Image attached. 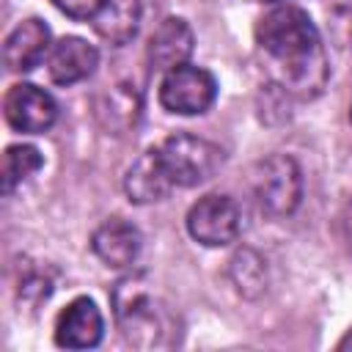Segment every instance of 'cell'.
Wrapping results in <instances>:
<instances>
[{
	"instance_id": "1",
	"label": "cell",
	"mask_w": 352,
	"mask_h": 352,
	"mask_svg": "<svg viewBox=\"0 0 352 352\" xmlns=\"http://www.w3.org/2000/svg\"><path fill=\"white\" fill-rule=\"evenodd\" d=\"M256 44L270 80L289 96L316 99L330 77L322 36L300 6H275L256 25Z\"/></svg>"
},
{
	"instance_id": "2",
	"label": "cell",
	"mask_w": 352,
	"mask_h": 352,
	"mask_svg": "<svg viewBox=\"0 0 352 352\" xmlns=\"http://www.w3.org/2000/svg\"><path fill=\"white\" fill-rule=\"evenodd\" d=\"M113 311L121 336L138 349H165L179 338L176 311L162 300L146 275H126L116 283Z\"/></svg>"
},
{
	"instance_id": "3",
	"label": "cell",
	"mask_w": 352,
	"mask_h": 352,
	"mask_svg": "<svg viewBox=\"0 0 352 352\" xmlns=\"http://www.w3.org/2000/svg\"><path fill=\"white\" fill-rule=\"evenodd\" d=\"M157 148L160 165L173 187H195L214 176L223 165V148L206 138H195L187 132L165 138Z\"/></svg>"
},
{
	"instance_id": "4",
	"label": "cell",
	"mask_w": 352,
	"mask_h": 352,
	"mask_svg": "<svg viewBox=\"0 0 352 352\" xmlns=\"http://www.w3.org/2000/svg\"><path fill=\"white\" fill-rule=\"evenodd\" d=\"M253 198L270 217H289L302 198V173L289 154H270L253 168Z\"/></svg>"
},
{
	"instance_id": "5",
	"label": "cell",
	"mask_w": 352,
	"mask_h": 352,
	"mask_svg": "<svg viewBox=\"0 0 352 352\" xmlns=\"http://www.w3.org/2000/svg\"><path fill=\"white\" fill-rule=\"evenodd\" d=\"M217 96L214 77L201 66H176L160 82V104L176 116H201Z\"/></svg>"
},
{
	"instance_id": "6",
	"label": "cell",
	"mask_w": 352,
	"mask_h": 352,
	"mask_svg": "<svg viewBox=\"0 0 352 352\" xmlns=\"http://www.w3.org/2000/svg\"><path fill=\"white\" fill-rule=\"evenodd\" d=\"M187 231L195 242L206 248L228 245L242 231V212L236 201L228 195H217V192L204 195L187 212Z\"/></svg>"
},
{
	"instance_id": "7",
	"label": "cell",
	"mask_w": 352,
	"mask_h": 352,
	"mask_svg": "<svg viewBox=\"0 0 352 352\" xmlns=\"http://www.w3.org/2000/svg\"><path fill=\"white\" fill-rule=\"evenodd\" d=\"M6 121L16 129V132H25V135H38V132H47L55 118H58V104L55 99L33 85V82H16L8 88L6 94Z\"/></svg>"
},
{
	"instance_id": "8",
	"label": "cell",
	"mask_w": 352,
	"mask_h": 352,
	"mask_svg": "<svg viewBox=\"0 0 352 352\" xmlns=\"http://www.w3.org/2000/svg\"><path fill=\"white\" fill-rule=\"evenodd\" d=\"M104 319L91 297L72 300L55 322V344L66 349H91L102 341Z\"/></svg>"
},
{
	"instance_id": "9",
	"label": "cell",
	"mask_w": 352,
	"mask_h": 352,
	"mask_svg": "<svg viewBox=\"0 0 352 352\" xmlns=\"http://www.w3.org/2000/svg\"><path fill=\"white\" fill-rule=\"evenodd\" d=\"M96 63H99L96 47L80 36H63L58 44H52L50 58H47L50 77L58 85H74V82L88 80Z\"/></svg>"
},
{
	"instance_id": "10",
	"label": "cell",
	"mask_w": 352,
	"mask_h": 352,
	"mask_svg": "<svg viewBox=\"0 0 352 352\" xmlns=\"http://www.w3.org/2000/svg\"><path fill=\"white\" fill-rule=\"evenodd\" d=\"M140 242H143L140 231L132 223H126L124 217L104 220L91 236L94 253L107 267H132L140 256Z\"/></svg>"
},
{
	"instance_id": "11",
	"label": "cell",
	"mask_w": 352,
	"mask_h": 352,
	"mask_svg": "<svg viewBox=\"0 0 352 352\" xmlns=\"http://www.w3.org/2000/svg\"><path fill=\"white\" fill-rule=\"evenodd\" d=\"M192 30L184 19L168 16L160 22V28L148 38V63L160 72H170L176 66H184L187 58L192 55Z\"/></svg>"
},
{
	"instance_id": "12",
	"label": "cell",
	"mask_w": 352,
	"mask_h": 352,
	"mask_svg": "<svg viewBox=\"0 0 352 352\" xmlns=\"http://www.w3.org/2000/svg\"><path fill=\"white\" fill-rule=\"evenodd\" d=\"M47 52H50V28L36 16L19 22L8 33L3 47V58L11 72H30L33 66L41 63Z\"/></svg>"
},
{
	"instance_id": "13",
	"label": "cell",
	"mask_w": 352,
	"mask_h": 352,
	"mask_svg": "<svg viewBox=\"0 0 352 352\" xmlns=\"http://www.w3.org/2000/svg\"><path fill=\"white\" fill-rule=\"evenodd\" d=\"M124 187H126L129 201H135V204H154V201L168 198V192L173 190V184H170V179L165 176L154 146L146 148V151L132 162V168L126 170Z\"/></svg>"
},
{
	"instance_id": "14",
	"label": "cell",
	"mask_w": 352,
	"mask_h": 352,
	"mask_svg": "<svg viewBox=\"0 0 352 352\" xmlns=\"http://www.w3.org/2000/svg\"><path fill=\"white\" fill-rule=\"evenodd\" d=\"M140 16H143L140 0H102L96 14L91 16V22H94V30L104 41L121 47L135 38V33L140 28Z\"/></svg>"
},
{
	"instance_id": "15",
	"label": "cell",
	"mask_w": 352,
	"mask_h": 352,
	"mask_svg": "<svg viewBox=\"0 0 352 352\" xmlns=\"http://www.w3.org/2000/svg\"><path fill=\"white\" fill-rule=\"evenodd\" d=\"M140 110V99L135 85H113L102 99H99V118L107 129L121 132L135 126Z\"/></svg>"
},
{
	"instance_id": "16",
	"label": "cell",
	"mask_w": 352,
	"mask_h": 352,
	"mask_svg": "<svg viewBox=\"0 0 352 352\" xmlns=\"http://www.w3.org/2000/svg\"><path fill=\"white\" fill-rule=\"evenodd\" d=\"M41 165H44V160H41V154H38L36 146H25V143L8 146L6 154H3V192L11 195Z\"/></svg>"
},
{
	"instance_id": "17",
	"label": "cell",
	"mask_w": 352,
	"mask_h": 352,
	"mask_svg": "<svg viewBox=\"0 0 352 352\" xmlns=\"http://www.w3.org/2000/svg\"><path fill=\"white\" fill-rule=\"evenodd\" d=\"M228 275L242 297H258L267 289V267L256 250H239L231 258Z\"/></svg>"
},
{
	"instance_id": "18",
	"label": "cell",
	"mask_w": 352,
	"mask_h": 352,
	"mask_svg": "<svg viewBox=\"0 0 352 352\" xmlns=\"http://www.w3.org/2000/svg\"><path fill=\"white\" fill-rule=\"evenodd\" d=\"M63 14L74 16V19H91L96 14V8L102 6V0H52Z\"/></svg>"
},
{
	"instance_id": "19",
	"label": "cell",
	"mask_w": 352,
	"mask_h": 352,
	"mask_svg": "<svg viewBox=\"0 0 352 352\" xmlns=\"http://www.w3.org/2000/svg\"><path fill=\"white\" fill-rule=\"evenodd\" d=\"M344 234H346V245H349V253H352V201H349L346 214H344Z\"/></svg>"
},
{
	"instance_id": "20",
	"label": "cell",
	"mask_w": 352,
	"mask_h": 352,
	"mask_svg": "<svg viewBox=\"0 0 352 352\" xmlns=\"http://www.w3.org/2000/svg\"><path fill=\"white\" fill-rule=\"evenodd\" d=\"M338 346H341V349H349V346H352V330L346 333V338H344V341H341Z\"/></svg>"
},
{
	"instance_id": "21",
	"label": "cell",
	"mask_w": 352,
	"mask_h": 352,
	"mask_svg": "<svg viewBox=\"0 0 352 352\" xmlns=\"http://www.w3.org/2000/svg\"><path fill=\"white\" fill-rule=\"evenodd\" d=\"M261 3H280V0H261Z\"/></svg>"
},
{
	"instance_id": "22",
	"label": "cell",
	"mask_w": 352,
	"mask_h": 352,
	"mask_svg": "<svg viewBox=\"0 0 352 352\" xmlns=\"http://www.w3.org/2000/svg\"><path fill=\"white\" fill-rule=\"evenodd\" d=\"M349 118H352V110H349Z\"/></svg>"
}]
</instances>
